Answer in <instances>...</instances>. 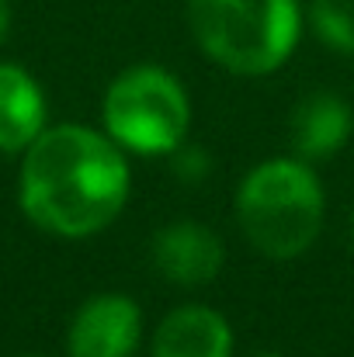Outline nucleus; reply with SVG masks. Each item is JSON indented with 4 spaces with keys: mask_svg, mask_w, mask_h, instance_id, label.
<instances>
[{
    "mask_svg": "<svg viewBox=\"0 0 354 357\" xmlns=\"http://www.w3.org/2000/svg\"><path fill=\"white\" fill-rule=\"evenodd\" d=\"M209 156H205V149H198V146H177L174 149V174L184 181V184H198L205 174H209Z\"/></svg>",
    "mask_w": 354,
    "mask_h": 357,
    "instance_id": "9b49d317",
    "label": "nucleus"
},
{
    "mask_svg": "<svg viewBox=\"0 0 354 357\" xmlns=\"http://www.w3.org/2000/svg\"><path fill=\"white\" fill-rule=\"evenodd\" d=\"M101 112L108 135L142 156L174 153L184 142L191 121L184 87L160 66H132L118 73Z\"/></svg>",
    "mask_w": 354,
    "mask_h": 357,
    "instance_id": "20e7f679",
    "label": "nucleus"
},
{
    "mask_svg": "<svg viewBox=\"0 0 354 357\" xmlns=\"http://www.w3.org/2000/svg\"><path fill=\"white\" fill-rule=\"evenodd\" d=\"M309 21L334 52L354 56V0H313Z\"/></svg>",
    "mask_w": 354,
    "mask_h": 357,
    "instance_id": "9d476101",
    "label": "nucleus"
},
{
    "mask_svg": "<svg viewBox=\"0 0 354 357\" xmlns=\"http://www.w3.org/2000/svg\"><path fill=\"white\" fill-rule=\"evenodd\" d=\"M45 132V101L38 84L14 63H0V149L21 153Z\"/></svg>",
    "mask_w": 354,
    "mask_h": 357,
    "instance_id": "1a4fd4ad",
    "label": "nucleus"
},
{
    "mask_svg": "<svg viewBox=\"0 0 354 357\" xmlns=\"http://www.w3.org/2000/svg\"><path fill=\"white\" fill-rule=\"evenodd\" d=\"M7 28H10V7H7V0H0V42H3Z\"/></svg>",
    "mask_w": 354,
    "mask_h": 357,
    "instance_id": "f8f14e48",
    "label": "nucleus"
},
{
    "mask_svg": "<svg viewBox=\"0 0 354 357\" xmlns=\"http://www.w3.org/2000/svg\"><path fill=\"white\" fill-rule=\"evenodd\" d=\"M351 135V108L341 94L316 91L292 108L288 139L302 160H327L334 156Z\"/></svg>",
    "mask_w": 354,
    "mask_h": 357,
    "instance_id": "6e6552de",
    "label": "nucleus"
},
{
    "mask_svg": "<svg viewBox=\"0 0 354 357\" xmlns=\"http://www.w3.org/2000/svg\"><path fill=\"white\" fill-rule=\"evenodd\" d=\"M128 198V163L115 139L84 125L45 128L21 163V208L56 236L105 229Z\"/></svg>",
    "mask_w": 354,
    "mask_h": 357,
    "instance_id": "f257e3e1",
    "label": "nucleus"
},
{
    "mask_svg": "<svg viewBox=\"0 0 354 357\" xmlns=\"http://www.w3.org/2000/svg\"><path fill=\"white\" fill-rule=\"evenodd\" d=\"M295 0H188V28L202 52L239 77L278 70L299 38Z\"/></svg>",
    "mask_w": 354,
    "mask_h": 357,
    "instance_id": "f03ea898",
    "label": "nucleus"
},
{
    "mask_svg": "<svg viewBox=\"0 0 354 357\" xmlns=\"http://www.w3.org/2000/svg\"><path fill=\"white\" fill-rule=\"evenodd\" d=\"M243 236L274 260L299 257L323 226V188L302 160H267L236 191Z\"/></svg>",
    "mask_w": 354,
    "mask_h": 357,
    "instance_id": "7ed1b4c3",
    "label": "nucleus"
},
{
    "mask_svg": "<svg viewBox=\"0 0 354 357\" xmlns=\"http://www.w3.org/2000/svg\"><path fill=\"white\" fill-rule=\"evenodd\" d=\"M142 333L139 305L125 295H94L70 323V357H132Z\"/></svg>",
    "mask_w": 354,
    "mask_h": 357,
    "instance_id": "39448f33",
    "label": "nucleus"
},
{
    "mask_svg": "<svg viewBox=\"0 0 354 357\" xmlns=\"http://www.w3.org/2000/svg\"><path fill=\"white\" fill-rule=\"evenodd\" d=\"M233 354V330L230 323L205 305H181L174 309L156 337L153 357H230Z\"/></svg>",
    "mask_w": 354,
    "mask_h": 357,
    "instance_id": "0eeeda50",
    "label": "nucleus"
},
{
    "mask_svg": "<svg viewBox=\"0 0 354 357\" xmlns=\"http://www.w3.org/2000/svg\"><path fill=\"white\" fill-rule=\"evenodd\" d=\"M153 264L174 284H209L223 271V243L198 222H174L153 236Z\"/></svg>",
    "mask_w": 354,
    "mask_h": 357,
    "instance_id": "423d86ee",
    "label": "nucleus"
},
{
    "mask_svg": "<svg viewBox=\"0 0 354 357\" xmlns=\"http://www.w3.org/2000/svg\"><path fill=\"white\" fill-rule=\"evenodd\" d=\"M260 357H278V354H271V351H267V354H260Z\"/></svg>",
    "mask_w": 354,
    "mask_h": 357,
    "instance_id": "ddd939ff",
    "label": "nucleus"
},
{
    "mask_svg": "<svg viewBox=\"0 0 354 357\" xmlns=\"http://www.w3.org/2000/svg\"><path fill=\"white\" fill-rule=\"evenodd\" d=\"M351 233H354V212H351Z\"/></svg>",
    "mask_w": 354,
    "mask_h": 357,
    "instance_id": "4468645a",
    "label": "nucleus"
}]
</instances>
